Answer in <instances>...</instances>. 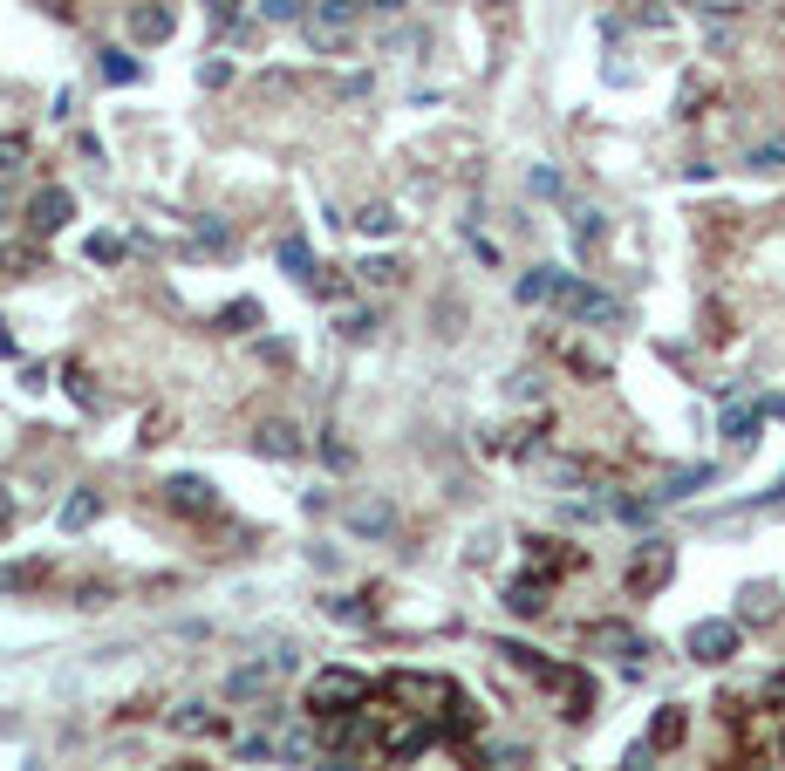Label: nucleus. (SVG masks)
Returning a JSON list of instances; mask_svg holds the SVG:
<instances>
[{
  "label": "nucleus",
  "instance_id": "f257e3e1",
  "mask_svg": "<svg viewBox=\"0 0 785 771\" xmlns=\"http://www.w3.org/2000/svg\"><path fill=\"white\" fill-rule=\"evenodd\" d=\"M369 703V683L355 676V669H314L308 683V717H349Z\"/></svg>",
  "mask_w": 785,
  "mask_h": 771
},
{
  "label": "nucleus",
  "instance_id": "f03ea898",
  "mask_svg": "<svg viewBox=\"0 0 785 771\" xmlns=\"http://www.w3.org/2000/svg\"><path fill=\"white\" fill-rule=\"evenodd\" d=\"M355 21H362V0H314V14L301 21V28H308L314 55H342L349 35H355Z\"/></svg>",
  "mask_w": 785,
  "mask_h": 771
},
{
  "label": "nucleus",
  "instance_id": "7ed1b4c3",
  "mask_svg": "<svg viewBox=\"0 0 785 771\" xmlns=\"http://www.w3.org/2000/svg\"><path fill=\"white\" fill-rule=\"evenodd\" d=\"M69 219H76V198L62 192V185H48V192H35V198H28V226H35L41 239H55V232L69 226Z\"/></svg>",
  "mask_w": 785,
  "mask_h": 771
},
{
  "label": "nucleus",
  "instance_id": "20e7f679",
  "mask_svg": "<svg viewBox=\"0 0 785 771\" xmlns=\"http://www.w3.org/2000/svg\"><path fill=\"white\" fill-rule=\"evenodd\" d=\"M690 656L697 662H731L738 656V621H697V628H690Z\"/></svg>",
  "mask_w": 785,
  "mask_h": 771
},
{
  "label": "nucleus",
  "instance_id": "39448f33",
  "mask_svg": "<svg viewBox=\"0 0 785 771\" xmlns=\"http://www.w3.org/2000/svg\"><path fill=\"white\" fill-rule=\"evenodd\" d=\"M553 301H560L567 314H581V321H615V314H622L601 287H581V280H560V294H553Z\"/></svg>",
  "mask_w": 785,
  "mask_h": 771
},
{
  "label": "nucleus",
  "instance_id": "423d86ee",
  "mask_svg": "<svg viewBox=\"0 0 785 771\" xmlns=\"http://www.w3.org/2000/svg\"><path fill=\"white\" fill-rule=\"evenodd\" d=\"M130 35L137 41H171V7H137V14H130Z\"/></svg>",
  "mask_w": 785,
  "mask_h": 771
},
{
  "label": "nucleus",
  "instance_id": "0eeeda50",
  "mask_svg": "<svg viewBox=\"0 0 785 771\" xmlns=\"http://www.w3.org/2000/svg\"><path fill=\"white\" fill-rule=\"evenodd\" d=\"M164 492H171L178 512H212V485H205V478H171Z\"/></svg>",
  "mask_w": 785,
  "mask_h": 771
},
{
  "label": "nucleus",
  "instance_id": "6e6552de",
  "mask_svg": "<svg viewBox=\"0 0 785 771\" xmlns=\"http://www.w3.org/2000/svg\"><path fill=\"white\" fill-rule=\"evenodd\" d=\"M560 280H567L560 267H533L526 280H519V301H526V308H533V301H553V294H560Z\"/></svg>",
  "mask_w": 785,
  "mask_h": 771
},
{
  "label": "nucleus",
  "instance_id": "1a4fd4ad",
  "mask_svg": "<svg viewBox=\"0 0 785 771\" xmlns=\"http://www.w3.org/2000/svg\"><path fill=\"white\" fill-rule=\"evenodd\" d=\"M506 608H512V615H540V608H547V580H512Z\"/></svg>",
  "mask_w": 785,
  "mask_h": 771
},
{
  "label": "nucleus",
  "instance_id": "9d476101",
  "mask_svg": "<svg viewBox=\"0 0 785 771\" xmlns=\"http://www.w3.org/2000/svg\"><path fill=\"white\" fill-rule=\"evenodd\" d=\"M260 451H267V458H301V430L294 424H267L260 430Z\"/></svg>",
  "mask_w": 785,
  "mask_h": 771
},
{
  "label": "nucleus",
  "instance_id": "9b49d317",
  "mask_svg": "<svg viewBox=\"0 0 785 771\" xmlns=\"http://www.w3.org/2000/svg\"><path fill=\"white\" fill-rule=\"evenodd\" d=\"M431 724H403V731H396L390 737V758H396V765H403V758H417V751H431Z\"/></svg>",
  "mask_w": 785,
  "mask_h": 771
},
{
  "label": "nucleus",
  "instance_id": "f8f14e48",
  "mask_svg": "<svg viewBox=\"0 0 785 771\" xmlns=\"http://www.w3.org/2000/svg\"><path fill=\"white\" fill-rule=\"evenodd\" d=\"M349 226L362 232V239H383V232H396V212H390V205H362Z\"/></svg>",
  "mask_w": 785,
  "mask_h": 771
},
{
  "label": "nucleus",
  "instance_id": "ddd939ff",
  "mask_svg": "<svg viewBox=\"0 0 785 771\" xmlns=\"http://www.w3.org/2000/svg\"><path fill=\"white\" fill-rule=\"evenodd\" d=\"M280 267L294 273V280H314V253H308V239H280Z\"/></svg>",
  "mask_w": 785,
  "mask_h": 771
},
{
  "label": "nucleus",
  "instance_id": "4468645a",
  "mask_svg": "<svg viewBox=\"0 0 785 771\" xmlns=\"http://www.w3.org/2000/svg\"><path fill=\"white\" fill-rule=\"evenodd\" d=\"M628 580H635V587H663V580H669V553H663V546H656V553H642Z\"/></svg>",
  "mask_w": 785,
  "mask_h": 771
},
{
  "label": "nucleus",
  "instance_id": "2eb2a0df",
  "mask_svg": "<svg viewBox=\"0 0 785 771\" xmlns=\"http://www.w3.org/2000/svg\"><path fill=\"white\" fill-rule=\"evenodd\" d=\"M260 321V301H233V308H219V335H246Z\"/></svg>",
  "mask_w": 785,
  "mask_h": 771
},
{
  "label": "nucleus",
  "instance_id": "dca6fc26",
  "mask_svg": "<svg viewBox=\"0 0 785 771\" xmlns=\"http://www.w3.org/2000/svg\"><path fill=\"white\" fill-rule=\"evenodd\" d=\"M89 519H96V492H69V505H62V526H69V533H82Z\"/></svg>",
  "mask_w": 785,
  "mask_h": 771
},
{
  "label": "nucleus",
  "instance_id": "f3484780",
  "mask_svg": "<svg viewBox=\"0 0 785 771\" xmlns=\"http://www.w3.org/2000/svg\"><path fill=\"white\" fill-rule=\"evenodd\" d=\"M260 690H267V669H260V662L233 669V683H226V696H260Z\"/></svg>",
  "mask_w": 785,
  "mask_h": 771
},
{
  "label": "nucleus",
  "instance_id": "a211bd4d",
  "mask_svg": "<svg viewBox=\"0 0 785 771\" xmlns=\"http://www.w3.org/2000/svg\"><path fill=\"white\" fill-rule=\"evenodd\" d=\"M21 164H28V137H14V130H7V137H0V178H14Z\"/></svg>",
  "mask_w": 785,
  "mask_h": 771
},
{
  "label": "nucleus",
  "instance_id": "6ab92c4d",
  "mask_svg": "<svg viewBox=\"0 0 785 771\" xmlns=\"http://www.w3.org/2000/svg\"><path fill=\"white\" fill-rule=\"evenodd\" d=\"M35 580H41L35 560H21V567H0V594H21V587H35Z\"/></svg>",
  "mask_w": 785,
  "mask_h": 771
},
{
  "label": "nucleus",
  "instance_id": "aec40b11",
  "mask_svg": "<svg viewBox=\"0 0 785 771\" xmlns=\"http://www.w3.org/2000/svg\"><path fill=\"white\" fill-rule=\"evenodd\" d=\"M396 280H403L396 260H362V287H396Z\"/></svg>",
  "mask_w": 785,
  "mask_h": 771
},
{
  "label": "nucleus",
  "instance_id": "412c9836",
  "mask_svg": "<svg viewBox=\"0 0 785 771\" xmlns=\"http://www.w3.org/2000/svg\"><path fill=\"white\" fill-rule=\"evenodd\" d=\"M710 478H717V471H710V464H697V471L669 478V492H663V499H690V492H697V485H710Z\"/></svg>",
  "mask_w": 785,
  "mask_h": 771
},
{
  "label": "nucleus",
  "instance_id": "4be33fe9",
  "mask_svg": "<svg viewBox=\"0 0 785 771\" xmlns=\"http://www.w3.org/2000/svg\"><path fill=\"white\" fill-rule=\"evenodd\" d=\"M588 642H594V649H628V656H635V635H628V628H615V621H601Z\"/></svg>",
  "mask_w": 785,
  "mask_h": 771
},
{
  "label": "nucleus",
  "instance_id": "5701e85b",
  "mask_svg": "<svg viewBox=\"0 0 785 771\" xmlns=\"http://www.w3.org/2000/svg\"><path fill=\"white\" fill-rule=\"evenodd\" d=\"M349 526L355 533H383L390 526V505H362V512H349Z\"/></svg>",
  "mask_w": 785,
  "mask_h": 771
},
{
  "label": "nucleus",
  "instance_id": "b1692460",
  "mask_svg": "<svg viewBox=\"0 0 785 771\" xmlns=\"http://www.w3.org/2000/svg\"><path fill=\"white\" fill-rule=\"evenodd\" d=\"M751 430H758V410H731V417H724V437H731V444H751Z\"/></svg>",
  "mask_w": 785,
  "mask_h": 771
},
{
  "label": "nucleus",
  "instance_id": "393cba45",
  "mask_svg": "<svg viewBox=\"0 0 785 771\" xmlns=\"http://www.w3.org/2000/svg\"><path fill=\"white\" fill-rule=\"evenodd\" d=\"M82 253H89L96 267H117V260H123V239H110V232H103V239H89Z\"/></svg>",
  "mask_w": 785,
  "mask_h": 771
},
{
  "label": "nucleus",
  "instance_id": "a878e982",
  "mask_svg": "<svg viewBox=\"0 0 785 771\" xmlns=\"http://www.w3.org/2000/svg\"><path fill=\"white\" fill-rule=\"evenodd\" d=\"M471 724H478V717H471V703H465V696H451V717H444V731H451V737H465Z\"/></svg>",
  "mask_w": 785,
  "mask_h": 771
},
{
  "label": "nucleus",
  "instance_id": "bb28decb",
  "mask_svg": "<svg viewBox=\"0 0 785 771\" xmlns=\"http://www.w3.org/2000/svg\"><path fill=\"white\" fill-rule=\"evenodd\" d=\"M103 82H137V62L130 55H103Z\"/></svg>",
  "mask_w": 785,
  "mask_h": 771
},
{
  "label": "nucleus",
  "instance_id": "cd10ccee",
  "mask_svg": "<svg viewBox=\"0 0 785 771\" xmlns=\"http://www.w3.org/2000/svg\"><path fill=\"white\" fill-rule=\"evenodd\" d=\"M656 744H676V737H683V710H663V717H656Z\"/></svg>",
  "mask_w": 785,
  "mask_h": 771
},
{
  "label": "nucleus",
  "instance_id": "c85d7f7f",
  "mask_svg": "<svg viewBox=\"0 0 785 771\" xmlns=\"http://www.w3.org/2000/svg\"><path fill=\"white\" fill-rule=\"evenodd\" d=\"M314 294H321V301H342V294H349V280H342V273H321V280H314Z\"/></svg>",
  "mask_w": 785,
  "mask_h": 771
},
{
  "label": "nucleus",
  "instance_id": "c756f323",
  "mask_svg": "<svg viewBox=\"0 0 785 771\" xmlns=\"http://www.w3.org/2000/svg\"><path fill=\"white\" fill-rule=\"evenodd\" d=\"M369 328H376V314H342V335H349V342H362Z\"/></svg>",
  "mask_w": 785,
  "mask_h": 771
},
{
  "label": "nucleus",
  "instance_id": "7c9ffc66",
  "mask_svg": "<svg viewBox=\"0 0 785 771\" xmlns=\"http://www.w3.org/2000/svg\"><path fill=\"white\" fill-rule=\"evenodd\" d=\"M526 185H533V192H540V198H560V178H553L547 164H540V171H533V178H526Z\"/></svg>",
  "mask_w": 785,
  "mask_h": 771
},
{
  "label": "nucleus",
  "instance_id": "2f4dec72",
  "mask_svg": "<svg viewBox=\"0 0 785 771\" xmlns=\"http://www.w3.org/2000/svg\"><path fill=\"white\" fill-rule=\"evenodd\" d=\"M267 21H301V7L294 0H267Z\"/></svg>",
  "mask_w": 785,
  "mask_h": 771
},
{
  "label": "nucleus",
  "instance_id": "473e14b6",
  "mask_svg": "<svg viewBox=\"0 0 785 771\" xmlns=\"http://www.w3.org/2000/svg\"><path fill=\"white\" fill-rule=\"evenodd\" d=\"M233 7H239V0H205V14H219V21H226Z\"/></svg>",
  "mask_w": 785,
  "mask_h": 771
},
{
  "label": "nucleus",
  "instance_id": "72a5a7b5",
  "mask_svg": "<svg viewBox=\"0 0 785 771\" xmlns=\"http://www.w3.org/2000/svg\"><path fill=\"white\" fill-rule=\"evenodd\" d=\"M0 355H14V335H7V321H0Z\"/></svg>",
  "mask_w": 785,
  "mask_h": 771
},
{
  "label": "nucleus",
  "instance_id": "f704fd0d",
  "mask_svg": "<svg viewBox=\"0 0 785 771\" xmlns=\"http://www.w3.org/2000/svg\"><path fill=\"white\" fill-rule=\"evenodd\" d=\"M7 212H14V198H7V192H0V219H7Z\"/></svg>",
  "mask_w": 785,
  "mask_h": 771
},
{
  "label": "nucleus",
  "instance_id": "c9c22d12",
  "mask_svg": "<svg viewBox=\"0 0 785 771\" xmlns=\"http://www.w3.org/2000/svg\"><path fill=\"white\" fill-rule=\"evenodd\" d=\"M171 771H205V765H171Z\"/></svg>",
  "mask_w": 785,
  "mask_h": 771
}]
</instances>
